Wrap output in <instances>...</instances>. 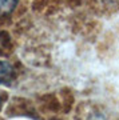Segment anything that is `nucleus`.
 <instances>
[{
	"mask_svg": "<svg viewBox=\"0 0 119 120\" xmlns=\"http://www.w3.org/2000/svg\"><path fill=\"white\" fill-rule=\"evenodd\" d=\"M15 79V69L12 64L7 61H0V84L9 86Z\"/></svg>",
	"mask_w": 119,
	"mask_h": 120,
	"instance_id": "1",
	"label": "nucleus"
},
{
	"mask_svg": "<svg viewBox=\"0 0 119 120\" xmlns=\"http://www.w3.org/2000/svg\"><path fill=\"white\" fill-rule=\"evenodd\" d=\"M4 99H5V96H4V95H1V94H0V108H1L3 103H4Z\"/></svg>",
	"mask_w": 119,
	"mask_h": 120,
	"instance_id": "4",
	"label": "nucleus"
},
{
	"mask_svg": "<svg viewBox=\"0 0 119 120\" xmlns=\"http://www.w3.org/2000/svg\"><path fill=\"white\" fill-rule=\"evenodd\" d=\"M19 0H0V19L8 17L15 11Z\"/></svg>",
	"mask_w": 119,
	"mask_h": 120,
	"instance_id": "3",
	"label": "nucleus"
},
{
	"mask_svg": "<svg viewBox=\"0 0 119 120\" xmlns=\"http://www.w3.org/2000/svg\"><path fill=\"white\" fill-rule=\"evenodd\" d=\"M12 40L8 32L0 30V56H8L12 52Z\"/></svg>",
	"mask_w": 119,
	"mask_h": 120,
	"instance_id": "2",
	"label": "nucleus"
}]
</instances>
